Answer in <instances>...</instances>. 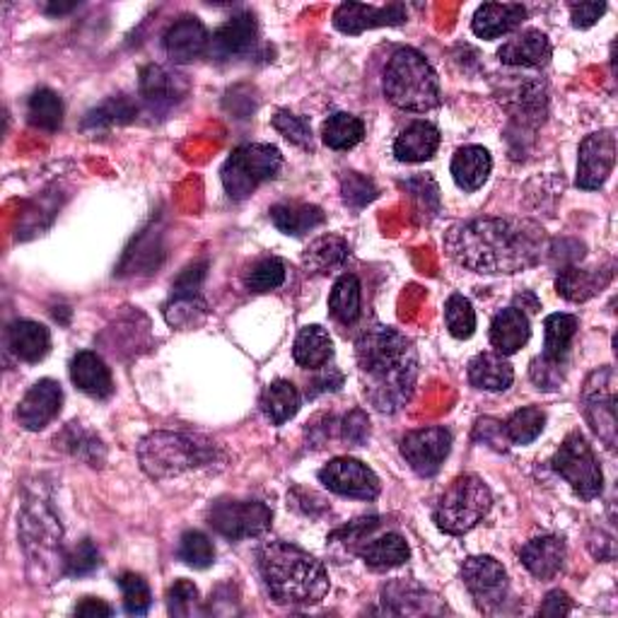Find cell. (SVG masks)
<instances>
[{
	"mask_svg": "<svg viewBox=\"0 0 618 618\" xmlns=\"http://www.w3.org/2000/svg\"><path fill=\"white\" fill-rule=\"evenodd\" d=\"M444 249L474 273H520L536 266L546 251L544 227L522 217H476L452 225Z\"/></svg>",
	"mask_w": 618,
	"mask_h": 618,
	"instance_id": "cell-1",
	"label": "cell"
},
{
	"mask_svg": "<svg viewBox=\"0 0 618 618\" xmlns=\"http://www.w3.org/2000/svg\"><path fill=\"white\" fill-rule=\"evenodd\" d=\"M363 394L380 414L402 411L418 382V350L414 341L392 326H370L356 341Z\"/></svg>",
	"mask_w": 618,
	"mask_h": 618,
	"instance_id": "cell-2",
	"label": "cell"
},
{
	"mask_svg": "<svg viewBox=\"0 0 618 618\" xmlns=\"http://www.w3.org/2000/svg\"><path fill=\"white\" fill-rule=\"evenodd\" d=\"M259 575L271 599L285 606L319 604L329 592V572L322 560L288 542H266L257 551Z\"/></svg>",
	"mask_w": 618,
	"mask_h": 618,
	"instance_id": "cell-3",
	"label": "cell"
},
{
	"mask_svg": "<svg viewBox=\"0 0 618 618\" xmlns=\"http://www.w3.org/2000/svg\"><path fill=\"white\" fill-rule=\"evenodd\" d=\"M223 452L217 444L203 435L191 432H151L139 444V462L143 472L157 478L185 476L197 468H205L221 460Z\"/></svg>",
	"mask_w": 618,
	"mask_h": 618,
	"instance_id": "cell-4",
	"label": "cell"
},
{
	"mask_svg": "<svg viewBox=\"0 0 618 618\" xmlns=\"http://www.w3.org/2000/svg\"><path fill=\"white\" fill-rule=\"evenodd\" d=\"M382 87L396 109L423 114L440 105L438 73L416 49L404 47L392 54L384 68Z\"/></svg>",
	"mask_w": 618,
	"mask_h": 618,
	"instance_id": "cell-5",
	"label": "cell"
},
{
	"mask_svg": "<svg viewBox=\"0 0 618 618\" xmlns=\"http://www.w3.org/2000/svg\"><path fill=\"white\" fill-rule=\"evenodd\" d=\"M490 508H494V494H490V488L478 476L464 474L454 478L450 488L440 496L432 512V520L440 532L450 536H462L484 522Z\"/></svg>",
	"mask_w": 618,
	"mask_h": 618,
	"instance_id": "cell-6",
	"label": "cell"
},
{
	"mask_svg": "<svg viewBox=\"0 0 618 618\" xmlns=\"http://www.w3.org/2000/svg\"><path fill=\"white\" fill-rule=\"evenodd\" d=\"M283 167V155L278 147L266 143H247L239 145L233 155L225 159L221 179L227 199L245 201L261 185L276 179Z\"/></svg>",
	"mask_w": 618,
	"mask_h": 618,
	"instance_id": "cell-7",
	"label": "cell"
},
{
	"mask_svg": "<svg viewBox=\"0 0 618 618\" xmlns=\"http://www.w3.org/2000/svg\"><path fill=\"white\" fill-rule=\"evenodd\" d=\"M554 472L575 490L582 500H594L604 490V472L597 454L582 432H570L551 460Z\"/></svg>",
	"mask_w": 618,
	"mask_h": 618,
	"instance_id": "cell-8",
	"label": "cell"
},
{
	"mask_svg": "<svg viewBox=\"0 0 618 618\" xmlns=\"http://www.w3.org/2000/svg\"><path fill=\"white\" fill-rule=\"evenodd\" d=\"M271 522V508L259 500H217L209 510V524L230 542H245L266 534Z\"/></svg>",
	"mask_w": 618,
	"mask_h": 618,
	"instance_id": "cell-9",
	"label": "cell"
},
{
	"mask_svg": "<svg viewBox=\"0 0 618 618\" xmlns=\"http://www.w3.org/2000/svg\"><path fill=\"white\" fill-rule=\"evenodd\" d=\"M582 411L594 432L609 450L616 448V375L611 368H602L590 375L582 389Z\"/></svg>",
	"mask_w": 618,
	"mask_h": 618,
	"instance_id": "cell-10",
	"label": "cell"
},
{
	"mask_svg": "<svg viewBox=\"0 0 618 618\" xmlns=\"http://www.w3.org/2000/svg\"><path fill=\"white\" fill-rule=\"evenodd\" d=\"M462 582L480 611H496L508 599V572L494 556H472L462 563Z\"/></svg>",
	"mask_w": 618,
	"mask_h": 618,
	"instance_id": "cell-11",
	"label": "cell"
},
{
	"mask_svg": "<svg viewBox=\"0 0 618 618\" xmlns=\"http://www.w3.org/2000/svg\"><path fill=\"white\" fill-rule=\"evenodd\" d=\"M317 476L324 484V488L343 498L375 500L382 490L380 478H377L372 468L353 460V456H336V460H331L326 466L319 468Z\"/></svg>",
	"mask_w": 618,
	"mask_h": 618,
	"instance_id": "cell-12",
	"label": "cell"
},
{
	"mask_svg": "<svg viewBox=\"0 0 618 618\" xmlns=\"http://www.w3.org/2000/svg\"><path fill=\"white\" fill-rule=\"evenodd\" d=\"M452 452V432L444 428H420L402 440V456L423 478L435 476Z\"/></svg>",
	"mask_w": 618,
	"mask_h": 618,
	"instance_id": "cell-13",
	"label": "cell"
},
{
	"mask_svg": "<svg viewBox=\"0 0 618 618\" xmlns=\"http://www.w3.org/2000/svg\"><path fill=\"white\" fill-rule=\"evenodd\" d=\"M616 165V133L611 129L587 135L580 143L578 157V187L582 191H597L606 185Z\"/></svg>",
	"mask_w": 618,
	"mask_h": 618,
	"instance_id": "cell-14",
	"label": "cell"
},
{
	"mask_svg": "<svg viewBox=\"0 0 618 618\" xmlns=\"http://www.w3.org/2000/svg\"><path fill=\"white\" fill-rule=\"evenodd\" d=\"M406 17L408 13L402 3H392L384 8L363 5V3H343L336 8V13H334V27L343 34L356 37V34H363L365 29L404 25Z\"/></svg>",
	"mask_w": 618,
	"mask_h": 618,
	"instance_id": "cell-15",
	"label": "cell"
},
{
	"mask_svg": "<svg viewBox=\"0 0 618 618\" xmlns=\"http://www.w3.org/2000/svg\"><path fill=\"white\" fill-rule=\"evenodd\" d=\"M63 389L56 380H39L17 406V423L25 430H44L61 414Z\"/></svg>",
	"mask_w": 618,
	"mask_h": 618,
	"instance_id": "cell-16",
	"label": "cell"
},
{
	"mask_svg": "<svg viewBox=\"0 0 618 618\" xmlns=\"http://www.w3.org/2000/svg\"><path fill=\"white\" fill-rule=\"evenodd\" d=\"M163 47L175 63H191L211 49V34L199 17L187 15L169 25L163 37Z\"/></svg>",
	"mask_w": 618,
	"mask_h": 618,
	"instance_id": "cell-17",
	"label": "cell"
},
{
	"mask_svg": "<svg viewBox=\"0 0 618 618\" xmlns=\"http://www.w3.org/2000/svg\"><path fill=\"white\" fill-rule=\"evenodd\" d=\"M257 39H259L257 17L251 13H239L215 29L209 51L217 61H230L254 49Z\"/></svg>",
	"mask_w": 618,
	"mask_h": 618,
	"instance_id": "cell-18",
	"label": "cell"
},
{
	"mask_svg": "<svg viewBox=\"0 0 618 618\" xmlns=\"http://www.w3.org/2000/svg\"><path fill=\"white\" fill-rule=\"evenodd\" d=\"M524 568L532 572L536 580H554L566 563V542L560 536H536L526 542L520 551Z\"/></svg>",
	"mask_w": 618,
	"mask_h": 618,
	"instance_id": "cell-19",
	"label": "cell"
},
{
	"mask_svg": "<svg viewBox=\"0 0 618 618\" xmlns=\"http://www.w3.org/2000/svg\"><path fill=\"white\" fill-rule=\"evenodd\" d=\"M551 56L554 47L542 29H524L498 51L500 63L514 68H539L551 61Z\"/></svg>",
	"mask_w": 618,
	"mask_h": 618,
	"instance_id": "cell-20",
	"label": "cell"
},
{
	"mask_svg": "<svg viewBox=\"0 0 618 618\" xmlns=\"http://www.w3.org/2000/svg\"><path fill=\"white\" fill-rule=\"evenodd\" d=\"M526 20V8L520 3H484L474 20L472 29L478 39H498L518 29Z\"/></svg>",
	"mask_w": 618,
	"mask_h": 618,
	"instance_id": "cell-21",
	"label": "cell"
},
{
	"mask_svg": "<svg viewBox=\"0 0 618 618\" xmlns=\"http://www.w3.org/2000/svg\"><path fill=\"white\" fill-rule=\"evenodd\" d=\"M8 348L22 363H39L49 356L51 350V334L49 329L29 319H17L5 331Z\"/></svg>",
	"mask_w": 618,
	"mask_h": 618,
	"instance_id": "cell-22",
	"label": "cell"
},
{
	"mask_svg": "<svg viewBox=\"0 0 618 618\" xmlns=\"http://www.w3.org/2000/svg\"><path fill=\"white\" fill-rule=\"evenodd\" d=\"M141 97L151 105L153 109H167L187 95V83L181 75H175L165 71L163 66H145L141 71Z\"/></svg>",
	"mask_w": 618,
	"mask_h": 618,
	"instance_id": "cell-23",
	"label": "cell"
},
{
	"mask_svg": "<svg viewBox=\"0 0 618 618\" xmlns=\"http://www.w3.org/2000/svg\"><path fill=\"white\" fill-rule=\"evenodd\" d=\"M71 380L80 392L93 399H109L114 394L111 370L93 350H80L71 360Z\"/></svg>",
	"mask_w": 618,
	"mask_h": 618,
	"instance_id": "cell-24",
	"label": "cell"
},
{
	"mask_svg": "<svg viewBox=\"0 0 618 618\" xmlns=\"http://www.w3.org/2000/svg\"><path fill=\"white\" fill-rule=\"evenodd\" d=\"M532 336L530 317H526L520 307L500 309L490 322V343H494L496 353L500 356H512L520 348L526 346Z\"/></svg>",
	"mask_w": 618,
	"mask_h": 618,
	"instance_id": "cell-25",
	"label": "cell"
},
{
	"mask_svg": "<svg viewBox=\"0 0 618 618\" xmlns=\"http://www.w3.org/2000/svg\"><path fill=\"white\" fill-rule=\"evenodd\" d=\"M440 147V131L428 121H414L396 135L394 155L399 163H426Z\"/></svg>",
	"mask_w": 618,
	"mask_h": 618,
	"instance_id": "cell-26",
	"label": "cell"
},
{
	"mask_svg": "<svg viewBox=\"0 0 618 618\" xmlns=\"http://www.w3.org/2000/svg\"><path fill=\"white\" fill-rule=\"evenodd\" d=\"M494 169V157L480 145H464L452 157V179L462 191L472 193L486 185Z\"/></svg>",
	"mask_w": 618,
	"mask_h": 618,
	"instance_id": "cell-27",
	"label": "cell"
},
{
	"mask_svg": "<svg viewBox=\"0 0 618 618\" xmlns=\"http://www.w3.org/2000/svg\"><path fill=\"white\" fill-rule=\"evenodd\" d=\"M611 278H614L611 266L592 269V271L568 266V269L558 273L556 290H558V295H563L566 300H570V302H585V300H590V297L602 293L606 285L611 283Z\"/></svg>",
	"mask_w": 618,
	"mask_h": 618,
	"instance_id": "cell-28",
	"label": "cell"
},
{
	"mask_svg": "<svg viewBox=\"0 0 618 618\" xmlns=\"http://www.w3.org/2000/svg\"><path fill=\"white\" fill-rule=\"evenodd\" d=\"M353 554H358L365 560V566L375 570H392L406 563L411 558V548L402 534L392 532L377 536V539L370 542H360L353 548Z\"/></svg>",
	"mask_w": 618,
	"mask_h": 618,
	"instance_id": "cell-29",
	"label": "cell"
},
{
	"mask_svg": "<svg viewBox=\"0 0 618 618\" xmlns=\"http://www.w3.org/2000/svg\"><path fill=\"white\" fill-rule=\"evenodd\" d=\"M468 382L484 392H506L514 382V370L500 353H478L468 363Z\"/></svg>",
	"mask_w": 618,
	"mask_h": 618,
	"instance_id": "cell-30",
	"label": "cell"
},
{
	"mask_svg": "<svg viewBox=\"0 0 618 618\" xmlns=\"http://www.w3.org/2000/svg\"><path fill=\"white\" fill-rule=\"evenodd\" d=\"M326 213L312 203H278L271 209V223L278 227L283 235L290 237H302L307 233L317 230L319 225H324Z\"/></svg>",
	"mask_w": 618,
	"mask_h": 618,
	"instance_id": "cell-31",
	"label": "cell"
},
{
	"mask_svg": "<svg viewBox=\"0 0 618 618\" xmlns=\"http://www.w3.org/2000/svg\"><path fill=\"white\" fill-rule=\"evenodd\" d=\"M348 254L350 247L346 239L338 235H324L307 247L302 254V266L312 276H329V273H334L346 263Z\"/></svg>",
	"mask_w": 618,
	"mask_h": 618,
	"instance_id": "cell-32",
	"label": "cell"
},
{
	"mask_svg": "<svg viewBox=\"0 0 618 618\" xmlns=\"http://www.w3.org/2000/svg\"><path fill=\"white\" fill-rule=\"evenodd\" d=\"M293 358L305 370H322L334 358V341L322 326H305L295 338Z\"/></svg>",
	"mask_w": 618,
	"mask_h": 618,
	"instance_id": "cell-33",
	"label": "cell"
},
{
	"mask_svg": "<svg viewBox=\"0 0 618 618\" xmlns=\"http://www.w3.org/2000/svg\"><path fill=\"white\" fill-rule=\"evenodd\" d=\"M302 406V396L297 392V387L288 380H276L271 382L261 394V411L271 426H283L290 418L297 416V411Z\"/></svg>",
	"mask_w": 618,
	"mask_h": 618,
	"instance_id": "cell-34",
	"label": "cell"
},
{
	"mask_svg": "<svg viewBox=\"0 0 618 618\" xmlns=\"http://www.w3.org/2000/svg\"><path fill=\"white\" fill-rule=\"evenodd\" d=\"M580 329V319L575 314H548L544 319V353L542 358L548 363L563 365L568 358L570 343Z\"/></svg>",
	"mask_w": 618,
	"mask_h": 618,
	"instance_id": "cell-35",
	"label": "cell"
},
{
	"mask_svg": "<svg viewBox=\"0 0 618 618\" xmlns=\"http://www.w3.org/2000/svg\"><path fill=\"white\" fill-rule=\"evenodd\" d=\"M360 281L353 273H343V276L334 283L329 295V312L336 319L338 324L350 326L360 319V305H363V293H360Z\"/></svg>",
	"mask_w": 618,
	"mask_h": 618,
	"instance_id": "cell-36",
	"label": "cell"
},
{
	"mask_svg": "<svg viewBox=\"0 0 618 618\" xmlns=\"http://www.w3.org/2000/svg\"><path fill=\"white\" fill-rule=\"evenodd\" d=\"M365 139V123L363 119L353 117L348 111H336L324 121L322 141L331 151H350Z\"/></svg>",
	"mask_w": 618,
	"mask_h": 618,
	"instance_id": "cell-37",
	"label": "cell"
},
{
	"mask_svg": "<svg viewBox=\"0 0 618 618\" xmlns=\"http://www.w3.org/2000/svg\"><path fill=\"white\" fill-rule=\"evenodd\" d=\"M27 119L34 129L56 133L63 126V102L49 87H41L27 102Z\"/></svg>",
	"mask_w": 618,
	"mask_h": 618,
	"instance_id": "cell-38",
	"label": "cell"
},
{
	"mask_svg": "<svg viewBox=\"0 0 618 618\" xmlns=\"http://www.w3.org/2000/svg\"><path fill=\"white\" fill-rule=\"evenodd\" d=\"M209 314V305L201 293H175L171 290L169 302L165 305V319L175 329H191L201 324Z\"/></svg>",
	"mask_w": 618,
	"mask_h": 618,
	"instance_id": "cell-39",
	"label": "cell"
},
{
	"mask_svg": "<svg viewBox=\"0 0 618 618\" xmlns=\"http://www.w3.org/2000/svg\"><path fill=\"white\" fill-rule=\"evenodd\" d=\"M546 426V414L536 406H526L514 411V414L506 423L508 440L514 444H530L544 432Z\"/></svg>",
	"mask_w": 618,
	"mask_h": 618,
	"instance_id": "cell-40",
	"label": "cell"
},
{
	"mask_svg": "<svg viewBox=\"0 0 618 618\" xmlns=\"http://www.w3.org/2000/svg\"><path fill=\"white\" fill-rule=\"evenodd\" d=\"M135 114H139V107H135L131 99L111 97L105 102V105H99L97 109L90 111L83 126L85 129H107V126H119V123L133 121Z\"/></svg>",
	"mask_w": 618,
	"mask_h": 618,
	"instance_id": "cell-41",
	"label": "cell"
},
{
	"mask_svg": "<svg viewBox=\"0 0 618 618\" xmlns=\"http://www.w3.org/2000/svg\"><path fill=\"white\" fill-rule=\"evenodd\" d=\"M444 324H448V331L456 341H466L474 336L476 312L464 295H450L448 305H444Z\"/></svg>",
	"mask_w": 618,
	"mask_h": 618,
	"instance_id": "cell-42",
	"label": "cell"
},
{
	"mask_svg": "<svg viewBox=\"0 0 618 618\" xmlns=\"http://www.w3.org/2000/svg\"><path fill=\"white\" fill-rule=\"evenodd\" d=\"M179 558L185 560L187 566L197 568V570H205L213 566L215 560V546L213 542L205 536L203 532H185L181 534V542H179Z\"/></svg>",
	"mask_w": 618,
	"mask_h": 618,
	"instance_id": "cell-43",
	"label": "cell"
},
{
	"mask_svg": "<svg viewBox=\"0 0 618 618\" xmlns=\"http://www.w3.org/2000/svg\"><path fill=\"white\" fill-rule=\"evenodd\" d=\"M285 283V263L276 257L261 259L247 273L245 285L251 293H271Z\"/></svg>",
	"mask_w": 618,
	"mask_h": 618,
	"instance_id": "cell-44",
	"label": "cell"
},
{
	"mask_svg": "<svg viewBox=\"0 0 618 618\" xmlns=\"http://www.w3.org/2000/svg\"><path fill=\"white\" fill-rule=\"evenodd\" d=\"M119 587L123 592L126 614L145 616L147 611H151L153 594H151V587H147V582L141 575H135V572H123V575L119 578Z\"/></svg>",
	"mask_w": 618,
	"mask_h": 618,
	"instance_id": "cell-45",
	"label": "cell"
},
{
	"mask_svg": "<svg viewBox=\"0 0 618 618\" xmlns=\"http://www.w3.org/2000/svg\"><path fill=\"white\" fill-rule=\"evenodd\" d=\"M271 123L285 141H290L297 147H305V151H312V126L307 123V119L297 117V114L288 109H278L273 114Z\"/></svg>",
	"mask_w": 618,
	"mask_h": 618,
	"instance_id": "cell-46",
	"label": "cell"
},
{
	"mask_svg": "<svg viewBox=\"0 0 618 618\" xmlns=\"http://www.w3.org/2000/svg\"><path fill=\"white\" fill-rule=\"evenodd\" d=\"M341 193H343V201L350 209H365V205L372 203L377 197H380V191L372 185V179L358 175V171H346V175L341 177Z\"/></svg>",
	"mask_w": 618,
	"mask_h": 618,
	"instance_id": "cell-47",
	"label": "cell"
},
{
	"mask_svg": "<svg viewBox=\"0 0 618 618\" xmlns=\"http://www.w3.org/2000/svg\"><path fill=\"white\" fill-rule=\"evenodd\" d=\"M99 568V551H97V546L85 539V542H80L75 548H73V554L66 558V575L68 578H83V575H90V572H95Z\"/></svg>",
	"mask_w": 618,
	"mask_h": 618,
	"instance_id": "cell-48",
	"label": "cell"
},
{
	"mask_svg": "<svg viewBox=\"0 0 618 618\" xmlns=\"http://www.w3.org/2000/svg\"><path fill=\"white\" fill-rule=\"evenodd\" d=\"M66 448L71 450L75 456H80V460H87L93 466L99 464V456H97V450H102L99 438L85 432L78 426V423H71V428L66 430Z\"/></svg>",
	"mask_w": 618,
	"mask_h": 618,
	"instance_id": "cell-49",
	"label": "cell"
},
{
	"mask_svg": "<svg viewBox=\"0 0 618 618\" xmlns=\"http://www.w3.org/2000/svg\"><path fill=\"white\" fill-rule=\"evenodd\" d=\"M199 604V590L189 580H177L167 592V611L171 616H191Z\"/></svg>",
	"mask_w": 618,
	"mask_h": 618,
	"instance_id": "cell-50",
	"label": "cell"
},
{
	"mask_svg": "<svg viewBox=\"0 0 618 618\" xmlns=\"http://www.w3.org/2000/svg\"><path fill=\"white\" fill-rule=\"evenodd\" d=\"M341 438L346 440L353 448H363L370 438V418L363 408H353L350 414L343 418L341 426Z\"/></svg>",
	"mask_w": 618,
	"mask_h": 618,
	"instance_id": "cell-51",
	"label": "cell"
},
{
	"mask_svg": "<svg viewBox=\"0 0 618 618\" xmlns=\"http://www.w3.org/2000/svg\"><path fill=\"white\" fill-rule=\"evenodd\" d=\"M474 440L476 442H484L488 448H494L498 452H502L508 448V432L502 423L494 420V418H480L474 428Z\"/></svg>",
	"mask_w": 618,
	"mask_h": 618,
	"instance_id": "cell-52",
	"label": "cell"
},
{
	"mask_svg": "<svg viewBox=\"0 0 618 618\" xmlns=\"http://www.w3.org/2000/svg\"><path fill=\"white\" fill-rule=\"evenodd\" d=\"M532 380L539 389H546V392H551V389H558L560 382H563V372H560V365L558 363H548L544 358H534L532 360Z\"/></svg>",
	"mask_w": 618,
	"mask_h": 618,
	"instance_id": "cell-53",
	"label": "cell"
},
{
	"mask_svg": "<svg viewBox=\"0 0 618 618\" xmlns=\"http://www.w3.org/2000/svg\"><path fill=\"white\" fill-rule=\"evenodd\" d=\"M606 13L604 3H575L570 5V20L575 29H590Z\"/></svg>",
	"mask_w": 618,
	"mask_h": 618,
	"instance_id": "cell-54",
	"label": "cell"
},
{
	"mask_svg": "<svg viewBox=\"0 0 618 618\" xmlns=\"http://www.w3.org/2000/svg\"><path fill=\"white\" fill-rule=\"evenodd\" d=\"M205 266L209 263L205 261H197V263H191V266H187L185 271L179 273V278L175 281V285H171V290L175 293H201V283L205 278Z\"/></svg>",
	"mask_w": 618,
	"mask_h": 618,
	"instance_id": "cell-55",
	"label": "cell"
},
{
	"mask_svg": "<svg viewBox=\"0 0 618 618\" xmlns=\"http://www.w3.org/2000/svg\"><path fill=\"white\" fill-rule=\"evenodd\" d=\"M570 609H572V604H570L568 594L556 590V592H551V594H548V597L544 599L539 614H542V616H566V614H570Z\"/></svg>",
	"mask_w": 618,
	"mask_h": 618,
	"instance_id": "cell-56",
	"label": "cell"
},
{
	"mask_svg": "<svg viewBox=\"0 0 618 618\" xmlns=\"http://www.w3.org/2000/svg\"><path fill=\"white\" fill-rule=\"evenodd\" d=\"M343 384V375L338 370H329V377H317V380L312 382V387H309V396H319V394H324V392H336V389H341Z\"/></svg>",
	"mask_w": 618,
	"mask_h": 618,
	"instance_id": "cell-57",
	"label": "cell"
},
{
	"mask_svg": "<svg viewBox=\"0 0 618 618\" xmlns=\"http://www.w3.org/2000/svg\"><path fill=\"white\" fill-rule=\"evenodd\" d=\"M75 614H78V616H111L114 609H111L109 604L102 602V599L87 597V599H83V602H80V604L75 606Z\"/></svg>",
	"mask_w": 618,
	"mask_h": 618,
	"instance_id": "cell-58",
	"label": "cell"
}]
</instances>
